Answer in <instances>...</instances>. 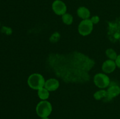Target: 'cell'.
<instances>
[{"label":"cell","instance_id":"1","mask_svg":"<svg viewBox=\"0 0 120 119\" xmlns=\"http://www.w3.org/2000/svg\"><path fill=\"white\" fill-rule=\"evenodd\" d=\"M45 80L40 74L35 73L30 75L28 79V84L30 88L39 90L44 87Z\"/></svg>","mask_w":120,"mask_h":119},{"label":"cell","instance_id":"2","mask_svg":"<svg viewBox=\"0 0 120 119\" xmlns=\"http://www.w3.org/2000/svg\"><path fill=\"white\" fill-rule=\"evenodd\" d=\"M52 106L51 103L47 100H42L38 103L36 107L38 115L41 118L48 117L52 113Z\"/></svg>","mask_w":120,"mask_h":119},{"label":"cell","instance_id":"3","mask_svg":"<svg viewBox=\"0 0 120 119\" xmlns=\"http://www.w3.org/2000/svg\"><path fill=\"white\" fill-rule=\"evenodd\" d=\"M93 23L89 19L83 20L80 23L78 26L79 33L83 36H86L90 35L93 31Z\"/></svg>","mask_w":120,"mask_h":119},{"label":"cell","instance_id":"4","mask_svg":"<svg viewBox=\"0 0 120 119\" xmlns=\"http://www.w3.org/2000/svg\"><path fill=\"white\" fill-rule=\"evenodd\" d=\"M93 80L95 85L100 89L105 88L109 86L110 84L109 77L107 75L102 73H98L95 75Z\"/></svg>","mask_w":120,"mask_h":119},{"label":"cell","instance_id":"5","mask_svg":"<svg viewBox=\"0 0 120 119\" xmlns=\"http://www.w3.org/2000/svg\"><path fill=\"white\" fill-rule=\"evenodd\" d=\"M52 9L54 12L57 15H63L67 10L65 4L60 0H56L52 4Z\"/></svg>","mask_w":120,"mask_h":119},{"label":"cell","instance_id":"6","mask_svg":"<svg viewBox=\"0 0 120 119\" xmlns=\"http://www.w3.org/2000/svg\"><path fill=\"white\" fill-rule=\"evenodd\" d=\"M116 62L112 60H108L104 62L102 65V70L106 74H110L113 72L116 68Z\"/></svg>","mask_w":120,"mask_h":119},{"label":"cell","instance_id":"7","mask_svg":"<svg viewBox=\"0 0 120 119\" xmlns=\"http://www.w3.org/2000/svg\"><path fill=\"white\" fill-rule=\"evenodd\" d=\"M110 87L107 89L108 98L109 101L111 100L112 98L117 96L120 94V87L116 84H110Z\"/></svg>","mask_w":120,"mask_h":119},{"label":"cell","instance_id":"8","mask_svg":"<svg viewBox=\"0 0 120 119\" xmlns=\"http://www.w3.org/2000/svg\"><path fill=\"white\" fill-rule=\"evenodd\" d=\"M59 82L55 78H50L45 82L44 88L49 91H55L58 89Z\"/></svg>","mask_w":120,"mask_h":119},{"label":"cell","instance_id":"9","mask_svg":"<svg viewBox=\"0 0 120 119\" xmlns=\"http://www.w3.org/2000/svg\"><path fill=\"white\" fill-rule=\"evenodd\" d=\"M77 15L80 18L84 19H87L90 16V10L87 8L84 7H81L77 9Z\"/></svg>","mask_w":120,"mask_h":119},{"label":"cell","instance_id":"10","mask_svg":"<svg viewBox=\"0 0 120 119\" xmlns=\"http://www.w3.org/2000/svg\"><path fill=\"white\" fill-rule=\"evenodd\" d=\"M38 94L39 98L42 100H46L49 97V91L44 87L38 90Z\"/></svg>","mask_w":120,"mask_h":119},{"label":"cell","instance_id":"11","mask_svg":"<svg viewBox=\"0 0 120 119\" xmlns=\"http://www.w3.org/2000/svg\"><path fill=\"white\" fill-rule=\"evenodd\" d=\"M108 97L107 91L105 90H100V91H97L94 94V98L97 100H100L101 99H104Z\"/></svg>","mask_w":120,"mask_h":119},{"label":"cell","instance_id":"12","mask_svg":"<svg viewBox=\"0 0 120 119\" xmlns=\"http://www.w3.org/2000/svg\"><path fill=\"white\" fill-rule=\"evenodd\" d=\"M62 18L63 23L67 25L71 24L73 21V18L72 15L69 14H66V13L62 15Z\"/></svg>","mask_w":120,"mask_h":119},{"label":"cell","instance_id":"13","mask_svg":"<svg viewBox=\"0 0 120 119\" xmlns=\"http://www.w3.org/2000/svg\"><path fill=\"white\" fill-rule=\"evenodd\" d=\"M105 54L110 60H116L117 57V54L116 51L112 49H109L105 51Z\"/></svg>","mask_w":120,"mask_h":119},{"label":"cell","instance_id":"14","mask_svg":"<svg viewBox=\"0 0 120 119\" xmlns=\"http://www.w3.org/2000/svg\"><path fill=\"white\" fill-rule=\"evenodd\" d=\"M60 38V35L59 32H56L54 33H53L52 35L50 36L49 40H50V42H52V43H56V42L59 40Z\"/></svg>","mask_w":120,"mask_h":119},{"label":"cell","instance_id":"15","mask_svg":"<svg viewBox=\"0 0 120 119\" xmlns=\"http://www.w3.org/2000/svg\"><path fill=\"white\" fill-rule=\"evenodd\" d=\"M1 32L4 33H5L7 35H11L12 33V30L11 28H8V27L6 26H3L1 29Z\"/></svg>","mask_w":120,"mask_h":119},{"label":"cell","instance_id":"16","mask_svg":"<svg viewBox=\"0 0 120 119\" xmlns=\"http://www.w3.org/2000/svg\"><path fill=\"white\" fill-rule=\"evenodd\" d=\"M91 21L92 22V23L94 24H97L100 21V18L98 16H93L91 18Z\"/></svg>","mask_w":120,"mask_h":119},{"label":"cell","instance_id":"17","mask_svg":"<svg viewBox=\"0 0 120 119\" xmlns=\"http://www.w3.org/2000/svg\"><path fill=\"white\" fill-rule=\"evenodd\" d=\"M115 62H116V65H117L119 68H120V55H118V56H117V58H116V60H115Z\"/></svg>","mask_w":120,"mask_h":119},{"label":"cell","instance_id":"18","mask_svg":"<svg viewBox=\"0 0 120 119\" xmlns=\"http://www.w3.org/2000/svg\"><path fill=\"white\" fill-rule=\"evenodd\" d=\"M42 119H49L48 117H44V118H42Z\"/></svg>","mask_w":120,"mask_h":119}]
</instances>
